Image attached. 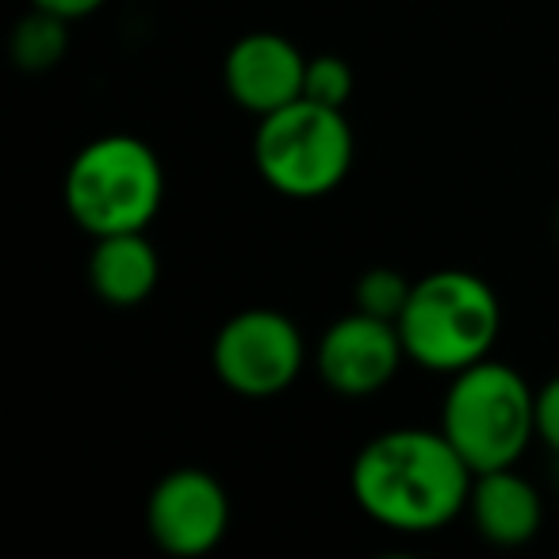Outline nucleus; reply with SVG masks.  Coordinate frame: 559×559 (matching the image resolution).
Listing matches in <instances>:
<instances>
[{"instance_id":"nucleus-1","label":"nucleus","mask_w":559,"mask_h":559,"mask_svg":"<svg viewBox=\"0 0 559 559\" xmlns=\"http://www.w3.org/2000/svg\"><path fill=\"white\" fill-rule=\"evenodd\" d=\"M475 472L441 429H391L353 460V498L399 533H433L472 498Z\"/></svg>"},{"instance_id":"nucleus-2","label":"nucleus","mask_w":559,"mask_h":559,"mask_svg":"<svg viewBox=\"0 0 559 559\" xmlns=\"http://www.w3.org/2000/svg\"><path fill=\"white\" fill-rule=\"evenodd\" d=\"M502 326V307L487 280L460 269H441L418 280L399 314L406 357L433 372H464L487 360Z\"/></svg>"},{"instance_id":"nucleus-3","label":"nucleus","mask_w":559,"mask_h":559,"mask_svg":"<svg viewBox=\"0 0 559 559\" xmlns=\"http://www.w3.org/2000/svg\"><path fill=\"white\" fill-rule=\"evenodd\" d=\"M441 433L475 475L513 467L536 437V395L521 372L479 360L452 380L441 411Z\"/></svg>"},{"instance_id":"nucleus-4","label":"nucleus","mask_w":559,"mask_h":559,"mask_svg":"<svg viewBox=\"0 0 559 559\" xmlns=\"http://www.w3.org/2000/svg\"><path fill=\"white\" fill-rule=\"evenodd\" d=\"M165 195L157 154L131 134L96 139L73 157L66 173V207L93 238L146 230Z\"/></svg>"},{"instance_id":"nucleus-5","label":"nucleus","mask_w":559,"mask_h":559,"mask_svg":"<svg viewBox=\"0 0 559 559\" xmlns=\"http://www.w3.org/2000/svg\"><path fill=\"white\" fill-rule=\"evenodd\" d=\"M264 185L292 200H319L345 180L353 165V131L342 108L299 96L288 108L261 116L253 142Z\"/></svg>"},{"instance_id":"nucleus-6","label":"nucleus","mask_w":559,"mask_h":559,"mask_svg":"<svg viewBox=\"0 0 559 559\" xmlns=\"http://www.w3.org/2000/svg\"><path fill=\"white\" fill-rule=\"evenodd\" d=\"M215 376L246 399H269L292 388L304 368V337L280 311H241L218 330Z\"/></svg>"},{"instance_id":"nucleus-7","label":"nucleus","mask_w":559,"mask_h":559,"mask_svg":"<svg viewBox=\"0 0 559 559\" xmlns=\"http://www.w3.org/2000/svg\"><path fill=\"white\" fill-rule=\"evenodd\" d=\"M230 525V502L215 475L200 467L169 472L146 502V528L169 556L192 559L211 551Z\"/></svg>"},{"instance_id":"nucleus-8","label":"nucleus","mask_w":559,"mask_h":559,"mask_svg":"<svg viewBox=\"0 0 559 559\" xmlns=\"http://www.w3.org/2000/svg\"><path fill=\"white\" fill-rule=\"evenodd\" d=\"M403 357L406 345L395 322L353 311L322 334L319 376L337 395H376V391L395 380Z\"/></svg>"},{"instance_id":"nucleus-9","label":"nucleus","mask_w":559,"mask_h":559,"mask_svg":"<svg viewBox=\"0 0 559 559\" xmlns=\"http://www.w3.org/2000/svg\"><path fill=\"white\" fill-rule=\"evenodd\" d=\"M307 62L311 58L299 55L296 43H288L284 35H246L226 55V93L234 96L238 108L253 116H272L304 96Z\"/></svg>"},{"instance_id":"nucleus-10","label":"nucleus","mask_w":559,"mask_h":559,"mask_svg":"<svg viewBox=\"0 0 559 559\" xmlns=\"http://www.w3.org/2000/svg\"><path fill=\"white\" fill-rule=\"evenodd\" d=\"M467 506H472L475 528L483 533V540L498 544V548H518V544L533 540L544 518L540 495L513 467L475 475Z\"/></svg>"},{"instance_id":"nucleus-11","label":"nucleus","mask_w":559,"mask_h":559,"mask_svg":"<svg viewBox=\"0 0 559 559\" xmlns=\"http://www.w3.org/2000/svg\"><path fill=\"white\" fill-rule=\"evenodd\" d=\"M157 249L150 246L146 230L104 234L88 257V284L111 307H134L154 296L157 288Z\"/></svg>"},{"instance_id":"nucleus-12","label":"nucleus","mask_w":559,"mask_h":559,"mask_svg":"<svg viewBox=\"0 0 559 559\" xmlns=\"http://www.w3.org/2000/svg\"><path fill=\"white\" fill-rule=\"evenodd\" d=\"M66 24L70 20L55 16L47 9H35L24 16L12 32V58L20 70L27 73H47L66 58Z\"/></svg>"},{"instance_id":"nucleus-13","label":"nucleus","mask_w":559,"mask_h":559,"mask_svg":"<svg viewBox=\"0 0 559 559\" xmlns=\"http://www.w3.org/2000/svg\"><path fill=\"white\" fill-rule=\"evenodd\" d=\"M411 280L395 269H368L357 280V311L376 314V319H388L399 326V314L406 311V299H411Z\"/></svg>"},{"instance_id":"nucleus-14","label":"nucleus","mask_w":559,"mask_h":559,"mask_svg":"<svg viewBox=\"0 0 559 559\" xmlns=\"http://www.w3.org/2000/svg\"><path fill=\"white\" fill-rule=\"evenodd\" d=\"M307 100H319L326 108H345L353 96V70L337 55H319L307 62Z\"/></svg>"},{"instance_id":"nucleus-15","label":"nucleus","mask_w":559,"mask_h":559,"mask_svg":"<svg viewBox=\"0 0 559 559\" xmlns=\"http://www.w3.org/2000/svg\"><path fill=\"white\" fill-rule=\"evenodd\" d=\"M536 437L559 456V376L536 391Z\"/></svg>"},{"instance_id":"nucleus-16","label":"nucleus","mask_w":559,"mask_h":559,"mask_svg":"<svg viewBox=\"0 0 559 559\" xmlns=\"http://www.w3.org/2000/svg\"><path fill=\"white\" fill-rule=\"evenodd\" d=\"M35 9H47V12H55V16H62V20H81V16H88V12H96L104 4V0H32Z\"/></svg>"},{"instance_id":"nucleus-17","label":"nucleus","mask_w":559,"mask_h":559,"mask_svg":"<svg viewBox=\"0 0 559 559\" xmlns=\"http://www.w3.org/2000/svg\"><path fill=\"white\" fill-rule=\"evenodd\" d=\"M556 234H559V215H556Z\"/></svg>"}]
</instances>
